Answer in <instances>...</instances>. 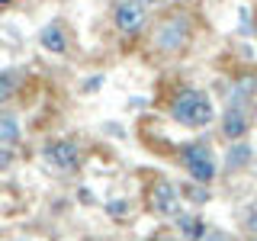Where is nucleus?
I'll return each mask as SVG.
<instances>
[{
	"instance_id": "4468645a",
	"label": "nucleus",
	"mask_w": 257,
	"mask_h": 241,
	"mask_svg": "<svg viewBox=\"0 0 257 241\" xmlns=\"http://www.w3.org/2000/svg\"><path fill=\"white\" fill-rule=\"evenodd\" d=\"M7 164H10V151H7V148H0V171H4Z\"/></svg>"
},
{
	"instance_id": "1a4fd4ad",
	"label": "nucleus",
	"mask_w": 257,
	"mask_h": 241,
	"mask_svg": "<svg viewBox=\"0 0 257 241\" xmlns=\"http://www.w3.org/2000/svg\"><path fill=\"white\" fill-rule=\"evenodd\" d=\"M20 142V123L16 116H0V145H16Z\"/></svg>"
},
{
	"instance_id": "2eb2a0df",
	"label": "nucleus",
	"mask_w": 257,
	"mask_h": 241,
	"mask_svg": "<svg viewBox=\"0 0 257 241\" xmlns=\"http://www.w3.org/2000/svg\"><path fill=\"white\" fill-rule=\"evenodd\" d=\"M109 212H112V215H122V212H125V203H112Z\"/></svg>"
},
{
	"instance_id": "f8f14e48",
	"label": "nucleus",
	"mask_w": 257,
	"mask_h": 241,
	"mask_svg": "<svg viewBox=\"0 0 257 241\" xmlns=\"http://www.w3.org/2000/svg\"><path fill=\"white\" fill-rule=\"evenodd\" d=\"M16 87H20V77L16 74H0V103L10 100V96L16 93Z\"/></svg>"
},
{
	"instance_id": "6e6552de",
	"label": "nucleus",
	"mask_w": 257,
	"mask_h": 241,
	"mask_svg": "<svg viewBox=\"0 0 257 241\" xmlns=\"http://www.w3.org/2000/svg\"><path fill=\"white\" fill-rule=\"evenodd\" d=\"M39 42H42L48 52H68V36H64V29L58 26V23H48V26L42 29V36H39Z\"/></svg>"
},
{
	"instance_id": "0eeeda50",
	"label": "nucleus",
	"mask_w": 257,
	"mask_h": 241,
	"mask_svg": "<svg viewBox=\"0 0 257 241\" xmlns=\"http://www.w3.org/2000/svg\"><path fill=\"white\" fill-rule=\"evenodd\" d=\"M155 209L161 215H174L177 212V193L167 180H158L155 183Z\"/></svg>"
},
{
	"instance_id": "ddd939ff",
	"label": "nucleus",
	"mask_w": 257,
	"mask_h": 241,
	"mask_svg": "<svg viewBox=\"0 0 257 241\" xmlns=\"http://www.w3.org/2000/svg\"><path fill=\"white\" fill-rule=\"evenodd\" d=\"M187 193H190V199H193V203H206V199H209V196H206V190H203V187H190Z\"/></svg>"
},
{
	"instance_id": "f3484780",
	"label": "nucleus",
	"mask_w": 257,
	"mask_h": 241,
	"mask_svg": "<svg viewBox=\"0 0 257 241\" xmlns=\"http://www.w3.org/2000/svg\"><path fill=\"white\" fill-rule=\"evenodd\" d=\"M209 241H228L225 235H219V231H212V235H209Z\"/></svg>"
},
{
	"instance_id": "9b49d317",
	"label": "nucleus",
	"mask_w": 257,
	"mask_h": 241,
	"mask_svg": "<svg viewBox=\"0 0 257 241\" xmlns=\"http://www.w3.org/2000/svg\"><path fill=\"white\" fill-rule=\"evenodd\" d=\"M247 161H251V148L247 145H231L228 148V167L235 171V167H244Z\"/></svg>"
},
{
	"instance_id": "7ed1b4c3",
	"label": "nucleus",
	"mask_w": 257,
	"mask_h": 241,
	"mask_svg": "<svg viewBox=\"0 0 257 241\" xmlns=\"http://www.w3.org/2000/svg\"><path fill=\"white\" fill-rule=\"evenodd\" d=\"M45 161L64 174H74L80 167V151L74 142H52V145H45Z\"/></svg>"
},
{
	"instance_id": "dca6fc26",
	"label": "nucleus",
	"mask_w": 257,
	"mask_h": 241,
	"mask_svg": "<svg viewBox=\"0 0 257 241\" xmlns=\"http://www.w3.org/2000/svg\"><path fill=\"white\" fill-rule=\"evenodd\" d=\"M139 4H142V7H161L164 0H139Z\"/></svg>"
},
{
	"instance_id": "9d476101",
	"label": "nucleus",
	"mask_w": 257,
	"mask_h": 241,
	"mask_svg": "<svg viewBox=\"0 0 257 241\" xmlns=\"http://www.w3.org/2000/svg\"><path fill=\"white\" fill-rule=\"evenodd\" d=\"M203 222H199V219H193V215H183V219H180V235L183 238H187V241H196V238H203Z\"/></svg>"
},
{
	"instance_id": "39448f33",
	"label": "nucleus",
	"mask_w": 257,
	"mask_h": 241,
	"mask_svg": "<svg viewBox=\"0 0 257 241\" xmlns=\"http://www.w3.org/2000/svg\"><path fill=\"white\" fill-rule=\"evenodd\" d=\"M112 20H116V26L122 32H139L142 23H145V7L139 4V0H119Z\"/></svg>"
},
{
	"instance_id": "20e7f679",
	"label": "nucleus",
	"mask_w": 257,
	"mask_h": 241,
	"mask_svg": "<svg viewBox=\"0 0 257 241\" xmlns=\"http://www.w3.org/2000/svg\"><path fill=\"white\" fill-rule=\"evenodd\" d=\"M187 39H190V26H187V20L183 16H174V20H167V23H161L158 32H155V42L158 48H180V45H187Z\"/></svg>"
},
{
	"instance_id": "f03ea898",
	"label": "nucleus",
	"mask_w": 257,
	"mask_h": 241,
	"mask_svg": "<svg viewBox=\"0 0 257 241\" xmlns=\"http://www.w3.org/2000/svg\"><path fill=\"white\" fill-rule=\"evenodd\" d=\"M183 164H187V174L196 183H212L215 161H212V151H209L206 145H187V148H183Z\"/></svg>"
},
{
	"instance_id": "423d86ee",
	"label": "nucleus",
	"mask_w": 257,
	"mask_h": 241,
	"mask_svg": "<svg viewBox=\"0 0 257 241\" xmlns=\"http://www.w3.org/2000/svg\"><path fill=\"white\" fill-rule=\"evenodd\" d=\"M222 132H225V139L238 142L241 135L247 132V116H244L238 106H231L228 112H225V119H222Z\"/></svg>"
},
{
	"instance_id": "f257e3e1",
	"label": "nucleus",
	"mask_w": 257,
	"mask_h": 241,
	"mask_svg": "<svg viewBox=\"0 0 257 241\" xmlns=\"http://www.w3.org/2000/svg\"><path fill=\"white\" fill-rule=\"evenodd\" d=\"M171 116L177 119V123H183V126L199 129V126L212 123V103H209V96H206V93H199V90H187V93H180V96L174 100Z\"/></svg>"
},
{
	"instance_id": "a211bd4d",
	"label": "nucleus",
	"mask_w": 257,
	"mask_h": 241,
	"mask_svg": "<svg viewBox=\"0 0 257 241\" xmlns=\"http://www.w3.org/2000/svg\"><path fill=\"white\" fill-rule=\"evenodd\" d=\"M251 228H257V215H251Z\"/></svg>"
}]
</instances>
